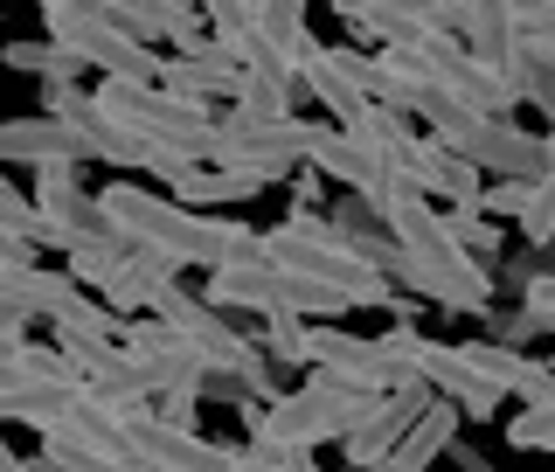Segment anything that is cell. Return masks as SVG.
Masks as SVG:
<instances>
[{
	"mask_svg": "<svg viewBox=\"0 0 555 472\" xmlns=\"http://www.w3.org/2000/svg\"><path fill=\"white\" fill-rule=\"evenodd\" d=\"M520 237L534 243V251H548L555 243V167L534 181V195H528V216H520Z\"/></svg>",
	"mask_w": 555,
	"mask_h": 472,
	"instance_id": "obj_25",
	"label": "cell"
},
{
	"mask_svg": "<svg viewBox=\"0 0 555 472\" xmlns=\"http://www.w3.org/2000/svg\"><path fill=\"white\" fill-rule=\"evenodd\" d=\"M430 139L451 153H465L479 174H493V181H542V174L555 167V146L534 132H520L514 118H486V112H451L430 126Z\"/></svg>",
	"mask_w": 555,
	"mask_h": 472,
	"instance_id": "obj_8",
	"label": "cell"
},
{
	"mask_svg": "<svg viewBox=\"0 0 555 472\" xmlns=\"http://www.w3.org/2000/svg\"><path fill=\"white\" fill-rule=\"evenodd\" d=\"M306 98L326 104V118L334 126H354L361 112L375 104V56L369 49H334V42H312V56L299 69Z\"/></svg>",
	"mask_w": 555,
	"mask_h": 472,
	"instance_id": "obj_11",
	"label": "cell"
},
{
	"mask_svg": "<svg viewBox=\"0 0 555 472\" xmlns=\"http://www.w3.org/2000/svg\"><path fill=\"white\" fill-rule=\"evenodd\" d=\"M132 472H160V465H139V459H132Z\"/></svg>",
	"mask_w": 555,
	"mask_h": 472,
	"instance_id": "obj_31",
	"label": "cell"
},
{
	"mask_svg": "<svg viewBox=\"0 0 555 472\" xmlns=\"http://www.w3.org/2000/svg\"><path fill=\"white\" fill-rule=\"evenodd\" d=\"M479 472H493V465H479Z\"/></svg>",
	"mask_w": 555,
	"mask_h": 472,
	"instance_id": "obj_32",
	"label": "cell"
},
{
	"mask_svg": "<svg viewBox=\"0 0 555 472\" xmlns=\"http://www.w3.org/2000/svg\"><path fill=\"white\" fill-rule=\"evenodd\" d=\"M459 424H465V410L438 396V404H430L424 417H416V431H410L403 445H396V459L382 465V472H430V465H438L451 445H459Z\"/></svg>",
	"mask_w": 555,
	"mask_h": 472,
	"instance_id": "obj_19",
	"label": "cell"
},
{
	"mask_svg": "<svg viewBox=\"0 0 555 472\" xmlns=\"http://www.w3.org/2000/svg\"><path fill=\"white\" fill-rule=\"evenodd\" d=\"M410 188L424 202H444V208H479L493 181H486L465 153H451V146H438V139L424 132V146H416V161H410Z\"/></svg>",
	"mask_w": 555,
	"mask_h": 472,
	"instance_id": "obj_16",
	"label": "cell"
},
{
	"mask_svg": "<svg viewBox=\"0 0 555 472\" xmlns=\"http://www.w3.org/2000/svg\"><path fill=\"white\" fill-rule=\"evenodd\" d=\"M312 369L320 375H334L347 382V390H361V396H396V390H416V369H410V347L403 334H354V327H312Z\"/></svg>",
	"mask_w": 555,
	"mask_h": 472,
	"instance_id": "obj_10",
	"label": "cell"
},
{
	"mask_svg": "<svg viewBox=\"0 0 555 472\" xmlns=\"http://www.w3.org/2000/svg\"><path fill=\"white\" fill-rule=\"evenodd\" d=\"M389 230H396V243H403L416 265L444 285V312H493V285H500V278L486 271L459 237H451V222L438 216V202L403 195L396 216H389Z\"/></svg>",
	"mask_w": 555,
	"mask_h": 472,
	"instance_id": "obj_4",
	"label": "cell"
},
{
	"mask_svg": "<svg viewBox=\"0 0 555 472\" xmlns=\"http://www.w3.org/2000/svg\"><path fill=\"white\" fill-rule=\"evenodd\" d=\"M430 404H438V390H424V382H416V390H396V396H382V404L361 417V431L354 438H347L340 451H347V465H361V472H382L396 459V445L410 438L416 431V417H424Z\"/></svg>",
	"mask_w": 555,
	"mask_h": 472,
	"instance_id": "obj_14",
	"label": "cell"
},
{
	"mask_svg": "<svg viewBox=\"0 0 555 472\" xmlns=\"http://www.w3.org/2000/svg\"><path fill=\"white\" fill-rule=\"evenodd\" d=\"M230 472H312V465L278 459V451H264V445H236V451H230Z\"/></svg>",
	"mask_w": 555,
	"mask_h": 472,
	"instance_id": "obj_29",
	"label": "cell"
},
{
	"mask_svg": "<svg viewBox=\"0 0 555 472\" xmlns=\"http://www.w3.org/2000/svg\"><path fill=\"white\" fill-rule=\"evenodd\" d=\"M396 334H403L410 369H416V382H424V390H438L444 404H459L465 417H493V410H500V390L473 369V361H465V347H444V341L416 334V327H396Z\"/></svg>",
	"mask_w": 555,
	"mask_h": 472,
	"instance_id": "obj_12",
	"label": "cell"
},
{
	"mask_svg": "<svg viewBox=\"0 0 555 472\" xmlns=\"http://www.w3.org/2000/svg\"><path fill=\"white\" fill-rule=\"evenodd\" d=\"M382 404V396H361V390H347V382H334V375H320L312 369V382L306 390H292V396H278V404L250 424V445H264V451H278V459H299V451H312V445H347L361 431V417H369Z\"/></svg>",
	"mask_w": 555,
	"mask_h": 472,
	"instance_id": "obj_3",
	"label": "cell"
},
{
	"mask_svg": "<svg viewBox=\"0 0 555 472\" xmlns=\"http://www.w3.org/2000/svg\"><path fill=\"white\" fill-rule=\"evenodd\" d=\"M520 35H528L542 56H555V8L542 0V8H520Z\"/></svg>",
	"mask_w": 555,
	"mask_h": 472,
	"instance_id": "obj_30",
	"label": "cell"
},
{
	"mask_svg": "<svg viewBox=\"0 0 555 472\" xmlns=\"http://www.w3.org/2000/svg\"><path fill=\"white\" fill-rule=\"evenodd\" d=\"M507 445H514V451H555V404L520 410L514 424H507Z\"/></svg>",
	"mask_w": 555,
	"mask_h": 472,
	"instance_id": "obj_27",
	"label": "cell"
},
{
	"mask_svg": "<svg viewBox=\"0 0 555 472\" xmlns=\"http://www.w3.org/2000/svg\"><path fill=\"white\" fill-rule=\"evenodd\" d=\"M0 63L42 77V91H77V69H83V56H77V49H63V42H8V49H0Z\"/></svg>",
	"mask_w": 555,
	"mask_h": 472,
	"instance_id": "obj_21",
	"label": "cell"
},
{
	"mask_svg": "<svg viewBox=\"0 0 555 472\" xmlns=\"http://www.w3.org/2000/svg\"><path fill=\"white\" fill-rule=\"evenodd\" d=\"M507 84L520 91V104H542L548 126H555V56H542L528 35H520V49L507 56Z\"/></svg>",
	"mask_w": 555,
	"mask_h": 472,
	"instance_id": "obj_22",
	"label": "cell"
},
{
	"mask_svg": "<svg viewBox=\"0 0 555 472\" xmlns=\"http://www.w3.org/2000/svg\"><path fill=\"white\" fill-rule=\"evenodd\" d=\"M0 243L8 251H42V208L14 181H0Z\"/></svg>",
	"mask_w": 555,
	"mask_h": 472,
	"instance_id": "obj_23",
	"label": "cell"
},
{
	"mask_svg": "<svg viewBox=\"0 0 555 472\" xmlns=\"http://www.w3.org/2000/svg\"><path fill=\"white\" fill-rule=\"evenodd\" d=\"M42 28H49V42L77 49L83 69H98L104 84H160L167 77V56H160V49H146L139 35L118 28L104 0H49V8H42Z\"/></svg>",
	"mask_w": 555,
	"mask_h": 472,
	"instance_id": "obj_5",
	"label": "cell"
},
{
	"mask_svg": "<svg viewBox=\"0 0 555 472\" xmlns=\"http://www.w3.org/2000/svg\"><path fill=\"white\" fill-rule=\"evenodd\" d=\"M0 161H14V167H49V161H91V153L77 146V132H69L63 118L35 112V118H8V126H0Z\"/></svg>",
	"mask_w": 555,
	"mask_h": 472,
	"instance_id": "obj_18",
	"label": "cell"
},
{
	"mask_svg": "<svg viewBox=\"0 0 555 472\" xmlns=\"http://www.w3.org/2000/svg\"><path fill=\"white\" fill-rule=\"evenodd\" d=\"M160 84H167L173 98H195V104H208V98H230V104H236V91H243V63L216 42V35H208V42H195V49H173Z\"/></svg>",
	"mask_w": 555,
	"mask_h": 472,
	"instance_id": "obj_17",
	"label": "cell"
},
{
	"mask_svg": "<svg viewBox=\"0 0 555 472\" xmlns=\"http://www.w3.org/2000/svg\"><path fill=\"white\" fill-rule=\"evenodd\" d=\"M77 396H83V369L63 355L56 341H28L22 355H0V417L8 424H22V431H56L69 410H77Z\"/></svg>",
	"mask_w": 555,
	"mask_h": 472,
	"instance_id": "obj_6",
	"label": "cell"
},
{
	"mask_svg": "<svg viewBox=\"0 0 555 472\" xmlns=\"http://www.w3.org/2000/svg\"><path fill=\"white\" fill-rule=\"evenodd\" d=\"M528 195H534L528 181H493V188H486V202H479V208H486L493 222H507V216L520 222V216H528Z\"/></svg>",
	"mask_w": 555,
	"mask_h": 472,
	"instance_id": "obj_28",
	"label": "cell"
},
{
	"mask_svg": "<svg viewBox=\"0 0 555 472\" xmlns=\"http://www.w3.org/2000/svg\"><path fill=\"white\" fill-rule=\"evenodd\" d=\"M444 222H451V237H459V243H465V251H473V257H479V265H486V257H493V251H500V222H493V216H486V208H451V216H444Z\"/></svg>",
	"mask_w": 555,
	"mask_h": 472,
	"instance_id": "obj_26",
	"label": "cell"
},
{
	"mask_svg": "<svg viewBox=\"0 0 555 472\" xmlns=\"http://www.w3.org/2000/svg\"><path fill=\"white\" fill-rule=\"evenodd\" d=\"M42 104H49V118H63V126L77 132V146L91 153V161H104V167H153V146L118 126V118L98 104V91H42Z\"/></svg>",
	"mask_w": 555,
	"mask_h": 472,
	"instance_id": "obj_13",
	"label": "cell"
},
{
	"mask_svg": "<svg viewBox=\"0 0 555 472\" xmlns=\"http://www.w3.org/2000/svg\"><path fill=\"white\" fill-rule=\"evenodd\" d=\"M126 451L139 465H160V472H230V451H216L195 431H173L160 417H139L126 424Z\"/></svg>",
	"mask_w": 555,
	"mask_h": 472,
	"instance_id": "obj_15",
	"label": "cell"
},
{
	"mask_svg": "<svg viewBox=\"0 0 555 472\" xmlns=\"http://www.w3.org/2000/svg\"><path fill=\"white\" fill-rule=\"evenodd\" d=\"M208 299H216L222 312H264V320H278V312H292V320H320V312L347 306L340 292L312 285V278H299V271H278L264 257V243H257L250 257H236V265L208 271Z\"/></svg>",
	"mask_w": 555,
	"mask_h": 472,
	"instance_id": "obj_7",
	"label": "cell"
},
{
	"mask_svg": "<svg viewBox=\"0 0 555 472\" xmlns=\"http://www.w3.org/2000/svg\"><path fill=\"white\" fill-rule=\"evenodd\" d=\"M98 104L118 118L126 132H139L153 146V174H188L202 161H216V132L222 118L195 98H173L167 84H98Z\"/></svg>",
	"mask_w": 555,
	"mask_h": 472,
	"instance_id": "obj_2",
	"label": "cell"
},
{
	"mask_svg": "<svg viewBox=\"0 0 555 472\" xmlns=\"http://www.w3.org/2000/svg\"><path fill=\"white\" fill-rule=\"evenodd\" d=\"M320 132H326V118H278V126H250V118L230 112V118H222V132H216V167L250 174L257 188L292 181L299 167H312Z\"/></svg>",
	"mask_w": 555,
	"mask_h": 472,
	"instance_id": "obj_9",
	"label": "cell"
},
{
	"mask_svg": "<svg viewBox=\"0 0 555 472\" xmlns=\"http://www.w3.org/2000/svg\"><path fill=\"white\" fill-rule=\"evenodd\" d=\"M167 195L181 202V208H222V202H250V195H257V181H250V174L216 167V161H202V167L173 174V181H167Z\"/></svg>",
	"mask_w": 555,
	"mask_h": 472,
	"instance_id": "obj_20",
	"label": "cell"
},
{
	"mask_svg": "<svg viewBox=\"0 0 555 472\" xmlns=\"http://www.w3.org/2000/svg\"><path fill=\"white\" fill-rule=\"evenodd\" d=\"M98 202H104V216H112L132 243L173 257V265L222 271V265H236V257H250L257 243H264L257 230H243L236 216H202V208H181L173 195H153V188H139V181H112Z\"/></svg>",
	"mask_w": 555,
	"mask_h": 472,
	"instance_id": "obj_1",
	"label": "cell"
},
{
	"mask_svg": "<svg viewBox=\"0 0 555 472\" xmlns=\"http://www.w3.org/2000/svg\"><path fill=\"white\" fill-rule=\"evenodd\" d=\"M257 347H264V361H278V369H299V361H312V327H299L292 312H278V320H264Z\"/></svg>",
	"mask_w": 555,
	"mask_h": 472,
	"instance_id": "obj_24",
	"label": "cell"
}]
</instances>
